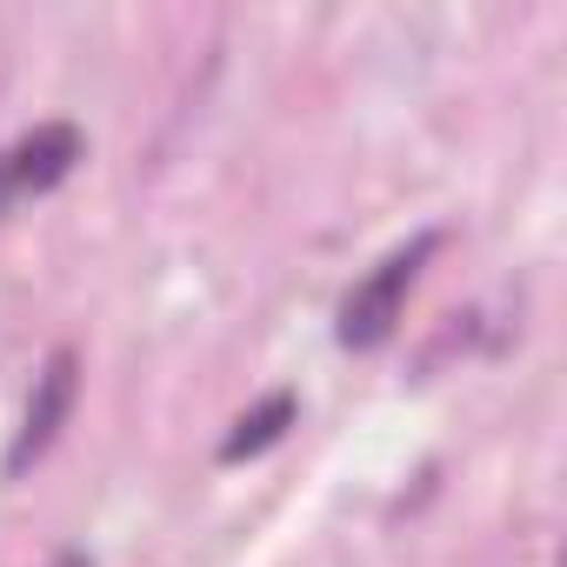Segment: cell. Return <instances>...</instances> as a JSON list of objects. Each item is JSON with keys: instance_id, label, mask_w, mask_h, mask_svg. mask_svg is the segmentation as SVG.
<instances>
[{"instance_id": "obj_2", "label": "cell", "mask_w": 567, "mask_h": 567, "mask_svg": "<svg viewBox=\"0 0 567 567\" xmlns=\"http://www.w3.org/2000/svg\"><path fill=\"white\" fill-rule=\"evenodd\" d=\"M74 388H81V361H74V348H54L48 368L34 374V394H28L21 434H14V447H8V474H28V467L54 447V434H61L68 414H74Z\"/></svg>"}, {"instance_id": "obj_4", "label": "cell", "mask_w": 567, "mask_h": 567, "mask_svg": "<svg viewBox=\"0 0 567 567\" xmlns=\"http://www.w3.org/2000/svg\"><path fill=\"white\" fill-rule=\"evenodd\" d=\"M295 394H267L260 408H247L240 421H234V434L220 441V461H247V454H260V447H274L280 434H288L295 427Z\"/></svg>"}, {"instance_id": "obj_5", "label": "cell", "mask_w": 567, "mask_h": 567, "mask_svg": "<svg viewBox=\"0 0 567 567\" xmlns=\"http://www.w3.org/2000/svg\"><path fill=\"white\" fill-rule=\"evenodd\" d=\"M8 200H14V181H8V167H0V214H8Z\"/></svg>"}, {"instance_id": "obj_1", "label": "cell", "mask_w": 567, "mask_h": 567, "mask_svg": "<svg viewBox=\"0 0 567 567\" xmlns=\"http://www.w3.org/2000/svg\"><path fill=\"white\" fill-rule=\"evenodd\" d=\"M441 247V234H414L408 247H394L361 288L341 301V348H381L394 328H401V301H408V288H414V274H421V260Z\"/></svg>"}, {"instance_id": "obj_6", "label": "cell", "mask_w": 567, "mask_h": 567, "mask_svg": "<svg viewBox=\"0 0 567 567\" xmlns=\"http://www.w3.org/2000/svg\"><path fill=\"white\" fill-rule=\"evenodd\" d=\"M61 567H87V560H81V554H68V560H61Z\"/></svg>"}, {"instance_id": "obj_3", "label": "cell", "mask_w": 567, "mask_h": 567, "mask_svg": "<svg viewBox=\"0 0 567 567\" xmlns=\"http://www.w3.org/2000/svg\"><path fill=\"white\" fill-rule=\"evenodd\" d=\"M74 161H81V127H68V121H48V127L21 134L8 154H0L14 194H48V187H61V181L74 174Z\"/></svg>"}]
</instances>
